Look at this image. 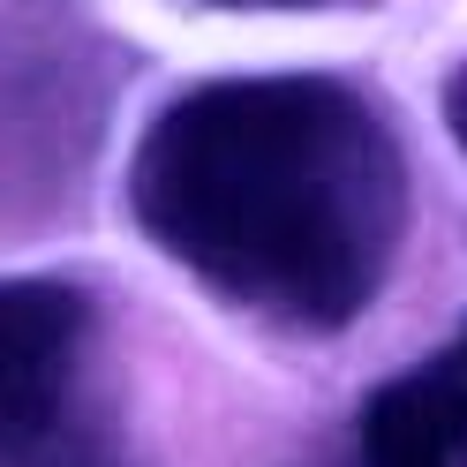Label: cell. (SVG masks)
Wrapping results in <instances>:
<instances>
[{
    "label": "cell",
    "mask_w": 467,
    "mask_h": 467,
    "mask_svg": "<svg viewBox=\"0 0 467 467\" xmlns=\"http://www.w3.org/2000/svg\"><path fill=\"white\" fill-rule=\"evenodd\" d=\"M203 8H332V0H203Z\"/></svg>",
    "instance_id": "8992f818"
},
{
    "label": "cell",
    "mask_w": 467,
    "mask_h": 467,
    "mask_svg": "<svg viewBox=\"0 0 467 467\" xmlns=\"http://www.w3.org/2000/svg\"><path fill=\"white\" fill-rule=\"evenodd\" d=\"M445 129H452V143L467 151V61L445 76Z\"/></svg>",
    "instance_id": "5b68a950"
},
{
    "label": "cell",
    "mask_w": 467,
    "mask_h": 467,
    "mask_svg": "<svg viewBox=\"0 0 467 467\" xmlns=\"http://www.w3.org/2000/svg\"><path fill=\"white\" fill-rule=\"evenodd\" d=\"M99 121L106 91H91V53L83 46H31V61L16 53L8 76V203L16 226L46 219V203H61L83 166L99 159Z\"/></svg>",
    "instance_id": "3957f363"
},
{
    "label": "cell",
    "mask_w": 467,
    "mask_h": 467,
    "mask_svg": "<svg viewBox=\"0 0 467 467\" xmlns=\"http://www.w3.org/2000/svg\"><path fill=\"white\" fill-rule=\"evenodd\" d=\"M0 467H136L83 279L23 272L0 286Z\"/></svg>",
    "instance_id": "7a4b0ae2"
},
{
    "label": "cell",
    "mask_w": 467,
    "mask_h": 467,
    "mask_svg": "<svg viewBox=\"0 0 467 467\" xmlns=\"http://www.w3.org/2000/svg\"><path fill=\"white\" fill-rule=\"evenodd\" d=\"M355 467H467V332L369 385L355 415Z\"/></svg>",
    "instance_id": "277c9868"
},
{
    "label": "cell",
    "mask_w": 467,
    "mask_h": 467,
    "mask_svg": "<svg viewBox=\"0 0 467 467\" xmlns=\"http://www.w3.org/2000/svg\"><path fill=\"white\" fill-rule=\"evenodd\" d=\"M129 219L226 309L332 339L400 265L407 151L347 76H212L173 91L136 136Z\"/></svg>",
    "instance_id": "6da1fadb"
}]
</instances>
